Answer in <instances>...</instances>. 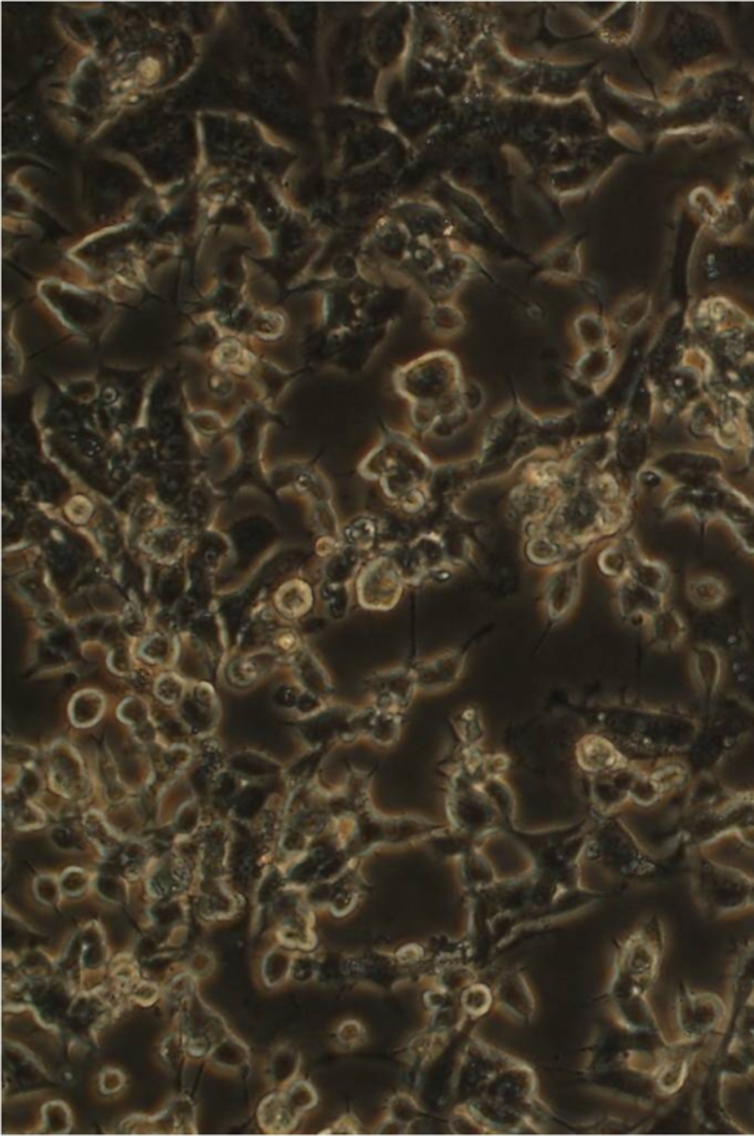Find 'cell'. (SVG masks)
Wrapping results in <instances>:
<instances>
[{"instance_id": "1", "label": "cell", "mask_w": 754, "mask_h": 1136, "mask_svg": "<svg viewBox=\"0 0 754 1136\" xmlns=\"http://www.w3.org/2000/svg\"><path fill=\"white\" fill-rule=\"evenodd\" d=\"M663 138L728 132L753 136L754 76L738 65L679 74L665 95Z\"/></svg>"}, {"instance_id": "2", "label": "cell", "mask_w": 754, "mask_h": 1136, "mask_svg": "<svg viewBox=\"0 0 754 1136\" xmlns=\"http://www.w3.org/2000/svg\"><path fill=\"white\" fill-rule=\"evenodd\" d=\"M728 49L721 23L707 12L690 6H674L654 40V52L675 76L709 68L704 64Z\"/></svg>"}, {"instance_id": "3", "label": "cell", "mask_w": 754, "mask_h": 1136, "mask_svg": "<svg viewBox=\"0 0 754 1136\" xmlns=\"http://www.w3.org/2000/svg\"><path fill=\"white\" fill-rule=\"evenodd\" d=\"M754 217V180L740 179L721 199L718 217L709 230L718 241H729Z\"/></svg>"}, {"instance_id": "4", "label": "cell", "mask_w": 754, "mask_h": 1136, "mask_svg": "<svg viewBox=\"0 0 754 1136\" xmlns=\"http://www.w3.org/2000/svg\"><path fill=\"white\" fill-rule=\"evenodd\" d=\"M688 201H690L694 213L703 220V223L706 224L707 227L715 222L719 214V208H721V199L716 198L709 189H694Z\"/></svg>"}]
</instances>
